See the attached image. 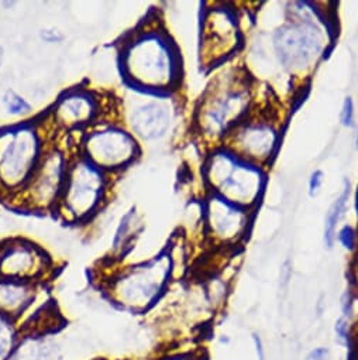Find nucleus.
Listing matches in <instances>:
<instances>
[{"label":"nucleus","instance_id":"25","mask_svg":"<svg viewBox=\"0 0 358 360\" xmlns=\"http://www.w3.org/2000/svg\"><path fill=\"white\" fill-rule=\"evenodd\" d=\"M158 360H205V357L199 352H176L166 354Z\"/></svg>","mask_w":358,"mask_h":360},{"label":"nucleus","instance_id":"11","mask_svg":"<svg viewBox=\"0 0 358 360\" xmlns=\"http://www.w3.org/2000/svg\"><path fill=\"white\" fill-rule=\"evenodd\" d=\"M239 33L234 19L222 9L212 11L205 19L202 56L206 63H216L229 56L237 46Z\"/></svg>","mask_w":358,"mask_h":360},{"label":"nucleus","instance_id":"10","mask_svg":"<svg viewBox=\"0 0 358 360\" xmlns=\"http://www.w3.org/2000/svg\"><path fill=\"white\" fill-rule=\"evenodd\" d=\"M48 270V259L34 245L9 242L0 248V278L37 283Z\"/></svg>","mask_w":358,"mask_h":360},{"label":"nucleus","instance_id":"28","mask_svg":"<svg viewBox=\"0 0 358 360\" xmlns=\"http://www.w3.org/2000/svg\"><path fill=\"white\" fill-rule=\"evenodd\" d=\"M41 39L50 44H55V43H60L64 36L61 34V32L58 30H54V29H46L41 32Z\"/></svg>","mask_w":358,"mask_h":360},{"label":"nucleus","instance_id":"30","mask_svg":"<svg viewBox=\"0 0 358 360\" xmlns=\"http://www.w3.org/2000/svg\"><path fill=\"white\" fill-rule=\"evenodd\" d=\"M352 297H354V301L358 302V259L354 264V270H352Z\"/></svg>","mask_w":358,"mask_h":360},{"label":"nucleus","instance_id":"24","mask_svg":"<svg viewBox=\"0 0 358 360\" xmlns=\"http://www.w3.org/2000/svg\"><path fill=\"white\" fill-rule=\"evenodd\" d=\"M251 343H253V349L256 353V359L257 360H267V347H265V342L263 339V336L258 332H253L251 333Z\"/></svg>","mask_w":358,"mask_h":360},{"label":"nucleus","instance_id":"12","mask_svg":"<svg viewBox=\"0 0 358 360\" xmlns=\"http://www.w3.org/2000/svg\"><path fill=\"white\" fill-rule=\"evenodd\" d=\"M172 110L162 99H147L128 112V126L134 136L151 141L161 139L169 129Z\"/></svg>","mask_w":358,"mask_h":360},{"label":"nucleus","instance_id":"21","mask_svg":"<svg viewBox=\"0 0 358 360\" xmlns=\"http://www.w3.org/2000/svg\"><path fill=\"white\" fill-rule=\"evenodd\" d=\"M137 226H138L137 215L131 211L121 219V224L116 232V238H114L116 252L124 255V250L128 248V245L131 243L133 238L137 233Z\"/></svg>","mask_w":358,"mask_h":360},{"label":"nucleus","instance_id":"32","mask_svg":"<svg viewBox=\"0 0 358 360\" xmlns=\"http://www.w3.org/2000/svg\"><path fill=\"white\" fill-rule=\"evenodd\" d=\"M219 342L222 343V345H229L230 343V336L229 335H220V339H219Z\"/></svg>","mask_w":358,"mask_h":360},{"label":"nucleus","instance_id":"15","mask_svg":"<svg viewBox=\"0 0 358 360\" xmlns=\"http://www.w3.org/2000/svg\"><path fill=\"white\" fill-rule=\"evenodd\" d=\"M98 105L86 92H69L62 96L54 108V116L58 124L65 129L86 126L96 116Z\"/></svg>","mask_w":358,"mask_h":360},{"label":"nucleus","instance_id":"19","mask_svg":"<svg viewBox=\"0 0 358 360\" xmlns=\"http://www.w3.org/2000/svg\"><path fill=\"white\" fill-rule=\"evenodd\" d=\"M348 197H350V186L348 183L345 181V186H344V190L341 193V195L334 201V204L331 205V208L329 210L327 215H326V221H324V243L327 248H331L333 246V242L336 239V228L344 214V210H345V205H347V201H348Z\"/></svg>","mask_w":358,"mask_h":360},{"label":"nucleus","instance_id":"23","mask_svg":"<svg viewBox=\"0 0 358 360\" xmlns=\"http://www.w3.org/2000/svg\"><path fill=\"white\" fill-rule=\"evenodd\" d=\"M303 360H334L333 352L327 346H314L303 357Z\"/></svg>","mask_w":358,"mask_h":360},{"label":"nucleus","instance_id":"7","mask_svg":"<svg viewBox=\"0 0 358 360\" xmlns=\"http://www.w3.org/2000/svg\"><path fill=\"white\" fill-rule=\"evenodd\" d=\"M85 158L99 169L123 168L137 154V143L131 133L109 127L91 133L84 143Z\"/></svg>","mask_w":358,"mask_h":360},{"label":"nucleus","instance_id":"8","mask_svg":"<svg viewBox=\"0 0 358 360\" xmlns=\"http://www.w3.org/2000/svg\"><path fill=\"white\" fill-rule=\"evenodd\" d=\"M248 92L244 86L230 85L216 91L202 105L201 126L206 134L219 136L246 112Z\"/></svg>","mask_w":358,"mask_h":360},{"label":"nucleus","instance_id":"16","mask_svg":"<svg viewBox=\"0 0 358 360\" xmlns=\"http://www.w3.org/2000/svg\"><path fill=\"white\" fill-rule=\"evenodd\" d=\"M37 298V283L0 278V314L18 322Z\"/></svg>","mask_w":358,"mask_h":360},{"label":"nucleus","instance_id":"4","mask_svg":"<svg viewBox=\"0 0 358 360\" xmlns=\"http://www.w3.org/2000/svg\"><path fill=\"white\" fill-rule=\"evenodd\" d=\"M41 151L34 127L0 130V184L9 190L25 188L43 157Z\"/></svg>","mask_w":358,"mask_h":360},{"label":"nucleus","instance_id":"33","mask_svg":"<svg viewBox=\"0 0 358 360\" xmlns=\"http://www.w3.org/2000/svg\"><path fill=\"white\" fill-rule=\"evenodd\" d=\"M4 60H5V50H4L2 44H0V67H2V64H4Z\"/></svg>","mask_w":358,"mask_h":360},{"label":"nucleus","instance_id":"13","mask_svg":"<svg viewBox=\"0 0 358 360\" xmlns=\"http://www.w3.org/2000/svg\"><path fill=\"white\" fill-rule=\"evenodd\" d=\"M208 225L212 233L225 242L241 236L247 226V215L240 207H236L220 197H213L208 202Z\"/></svg>","mask_w":358,"mask_h":360},{"label":"nucleus","instance_id":"5","mask_svg":"<svg viewBox=\"0 0 358 360\" xmlns=\"http://www.w3.org/2000/svg\"><path fill=\"white\" fill-rule=\"evenodd\" d=\"M324 33L307 18L292 20L282 26L274 37L279 61L292 71L309 67L324 49Z\"/></svg>","mask_w":358,"mask_h":360},{"label":"nucleus","instance_id":"6","mask_svg":"<svg viewBox=\"0 0 358 360\" xmlns=\"http://www.w3.org/2000/svg\"><path fill=\"white\" fill-rule=\"evenodd\" d=\"M105 191L103 171L86 158H81L68 168L61 194L64 210L74 219L88 218L100 204Z\"/></svg>","mask_w":358,"mask_h":360},{"label":"nucleus","instance_id":"9","mask_svg":"<svg viewBox=\"0 0 358 360\" xmlns=\"http://www.w3.org/2000/svg\"><path fill=\"white\" fill-rule=\"evenodd\" d=\"M67 172V161L61 153L51 151L41 157L25 187L34 208H48L58 201L65 186Z\"/></svg>","mask_w":358,"mask_h":360},{"label":"nucleus","instance_id":"1","mask_svg":"<svg viewBox=\"0 0 358 360\" xmlns=\"http://www.w3.org/2000/svg\"><path fill=\"white\" fill-rule=\"evenodd\" d=\"M124 77L138 89L161 92L169 89L178 75L176 56L165 37L147 33L123 51Z\"/></svg>","mask_w":358,"mask_h":360},{"label":"nucleus","instance_id":"31","mask_svg":"<svg viewBox=\"0 0 358 360\" xmlns=\"http://www.w3.org/2000/svg\"><path fill=\"white\" fill-rule=\"evenodd\" d=\"M351 356V360H358V323H357V336H355V345H354V349L352 352L350 353Z\"/></svg>","mask_w":358,"mask_h":360},{"label":"nucleus","instance_id":"22","mask_svg":"<svg viewBox=\"0 0 358 360\" xmlns=\"http://www.w3.org/2000/svg\"><path fill=\"white\" fill-rule=\"evenodd\" d=\"M5 108L8 110L9 115L12 116H25L27 113H30V105L27 103V101L25 98H22L20 95H18L16 92L13 91H9L6 95H5Z\"/></svg>","mask_w":358,"mask_h":360},{"label":"nucleus","instance_id":"29","mask_svg":"<svg viewBox=\"0 0 358 360\" xmlns=\"http://www.w3.org/2000/svg\"><path fill=\"white\" fill-rule=\"evenodd\" d=\"M321 181H323V174L320 171H314L310 176V181H309V190H310V195L317 194V191L321 187Z\"/></svg>","mask_w":358,"mask_h":360},{"label":"nucleus","instance_id":"34","mask_svg":"<svg viewBox=\"0 0 358 360\" xmlns=\"http://www.w3.org/2000/svg\"><path fill=\"white\" fill-rule=\"evenodd\" d=\"M337 360H351V356L345 353L344 356H341V357H340V359H337Z\"/></svg>","mask_w":358,"mask_h":360},{"label":"nucleus","instance_id":"20","mask_svg":"<svg viewBox=\"0 0 358 360\" xmlns=\"http://www.w3.org/2000/svg\"><path fill=\"white\" fill-rule=\"evenodd\" d=\"M333 335H334V343L340 349H343L347 354H350L354 349L355 336H357V322H355V319L340 315L334 321Z\"/></svg>","mask_w":358,"mask_h":360},{"label":"nucleus","instance_id":"3","mask_svg":"<svg viewBox=\"0 0 358 360\" xmlns=\"http://www.w3.org/2000/svg\"><path fill=\"white\" fill-rule=\"evenodd\" d=\"M206 179L220 198L236 207L253 205L263 188L261 171L226 151L216 153L209 158Z\"/></svg>","mask_w":358,"mask_h":360},{"label":"nucleus","instance_id":"18","mask_svg":"<svg viewBox=\"0 0 358 360\" xmlns=\"http://www.w3.org/2000/svg\"><path fill=\"white\" fill-rule=\"evenodd\" d=\"M20 340L22 332L16 322L0 314V360H9Z\"/></svg>","mask_w":358,"mask_h":360},{"label":"nucleus","instance_id":"14","mask_svg":"<svg viewBox=\"0 0 358 360\" xmlns=\"http://www.w3.org/2000/svg\"><path fill=\"white\" fill-rule=\"evenodd\" d=\"M236 151L250 160H268L277 146V133L268 124L251 123L241 127L234 137Z\"/></svg>","mask_w":358,"mask_h":360},{"label":"nucleus","instance_id":"17","mask_svg":"<svg viewBox=\"0 0 358 360\" xmlns=\"http://www.w3.org/2000/svg\"><path fill=\"white\" fill-rule=\"evenodd\" d=\"M9 360H62V350L50 336H23Z\"/></svg>","mask_w":358,"mask_h":360},{"label":"nucleus","instance_id":"2","mask_svg":"<svg viewBox=\"0 0 358 360\" xmlns=\"http://www.w3.org/2000/svg\"><path fill=\"white\" fill-rule=\"evenodd\" d=\"M172 273L169 255L130 267L112 280L109 285L110 300L121 308L141 314L148 311L164 294Z\"/></svg>","mask_w":358,"mask_h":360},{"label":"nucleus","instance_id":"26","mask_svg":"<svg viewBox=\"0 0 358 360\" xmlns=\"http://www.w3.org/2000/svg\"><path fill=\"white\" fill-rule=\"evenodd\" d=\"M354 122V108H352V101L351 98H347L343 105V112H341V123L344 126H352Z\"/></svg>","mask_w":358,"mask_h":360},{"label":"nucleus","instance_id":"27","mask_svg":"<svg viewBox=\"0 0 358 360\" xmlns=\"http://www.w3.org/2000/svg\"><path fill=\"white\" fill-rule=\"evenodd\" d=\"M338 242L348 250H352L355 246V236L351 231V228H344L340 233H338Z\"/></svg>","mask_w":358,"mask_h":360}]
</instances>
